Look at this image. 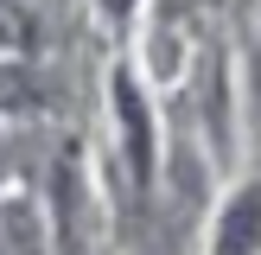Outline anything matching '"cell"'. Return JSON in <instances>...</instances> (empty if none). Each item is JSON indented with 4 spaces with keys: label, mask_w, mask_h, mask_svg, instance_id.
I'll return each instance as SVG.
<instances>
[{
    "label": "cell",
    "mask_w": 261,
    "mask_h": 255,
    "mask_svg": "<svg viewBox=\"0 0 261 255\" xmlns=\"http://www.w3.org/2000/svg\"><path fill=\"white\" fill-rule=\"evenodd\" d=\"M115 109H121V140H127V166H134V178H147V166H153V128H147V109H140V89L127 83H115Z\"/></svg>",
    "instance_id": "2"
},
{
    "label": "cell",
    "mask_w": 261,
    "mask_h": 255,
    "mask_svg": "<svg viewBox=\"0 0 261 255\" xmlns=\"http://www.w3.org/2000/svg\"><path fill=\"white\" fill-rule=\"evenodd\" d=\"M261 242V185L236 191V204L223 211V230H217V255H255Z\"/></svg>",
    "instance_id": "1"
},
{
    "label": "cell",
    "mask_w": 261,
    "mask_h": 255,
    "mask_svg": "<svg viewBox=\"0 0 261 255\" xmlns=\"http://www.w3.org/2000/svg\"><path fill=\"white\" fill-rule=\"evenodd\" d=\"M25 38H32V26H25V13L0 0V45H25Z\"/></svg>",
    "instance_id": "3"
}]
</instances>
